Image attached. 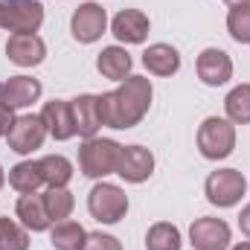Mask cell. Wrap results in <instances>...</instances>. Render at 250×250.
Wrapping results in <instances>:
<instances>
[{
	"label": "cell",
	"instance_id": "cell-1",
	"mask_svg": "<svg viewBox=\"0 0 250 250\" xmlns=\"http://www.w3.org/2000/svg\"><path fill=\"white\" fill-rule=\"evenodd\" d=\"M151 82L146 76H128L125 82H120L117 90H108L99 96V117L102 125L108 128H134L143 123V117L151 108Z\"/></svg>",
	"mask_w": 250,
	"mask_h": 250
},
{
	"label": "cell",
	"instance_id": "cell-2",
	"mask_svg": "<svg viewBox=\"0 0 250 250\" xmlns=\"http://www.w3.org/2000/svg\"><path fill=\"white\" fill-rule=\"evenodd\" d=\"M120 143L108 140V137H87L79 146V169L84 178L90 181H102L108 175H117V163H120Z\"/></svg>",
	"mask_w": 250,
	"mask_h": 250
},
{
	"label": "cell",
	"instance_id": "cell-3",
	"mask_svg": "<svg viewBox=\"0 0 250 250\" xmlns=\"http://www.w3.org/2000/svg\"><path fill=\"white\" fill-rule=\"evenodd\" d=\"M236 148V125L224 117H207L198 125V151L207 160H224Z\"/></svg>",
	"mask_w": 250,
	"mask_h": 250
},
{
	"label": "cell",
	"instance_id": "cell-4",
	"mask_svg": "<svg viewBox=\"0 0 250 250\" xmlns=\"http://www.w3.org/2000/svg\"><path fill=\"white\" fill-rule=\"evenodd\" d=\"M87 209L99 224H117L128 212V195L117 184H96L87 192Z\"/></svg>",
	"mask_w": 250,
	"mask_h": 250
},
{
	"label": "cell",
	"instance_id": "cell-5",
	"mask_svg": "<svg viewBox=\"0 0 250 250\" xmlns=\"http://www.w3.org/2000/svg\"><path fill=\"white\" fill-rule=\"evenodd\" d=\"M204 192H207V201L212 207L227 209V207H236L242 201V195L248 192V178L239 169H218L207 178Z\"/></svg>",
	"mask_w": 250,
	"mask_h": 250
},
{
	"label": "cell",
	"instance_id": "cell-6",
	"mask_svg": "<svg viewBox=\"0 0 250 250\" xmlns=\"http://www.w3.org/2000/svg\"><path fill=\"white\" fill-rule=\"evenodd\" d=\"M41 23H44V6L38 0H23V3L0 0V29L21 35V32H38Z\"/></svg>",
	"mask_w": 250,
	"mask_h": 250
},
{
	"label": "cell",
	"instance_id": "cell-7",
	"mask_svg": "<svg viewBox=\"0 0 250 250\" xmlns=\"http://www.w3.org/2000/svg\"><path fill=\"white\" fill-rule=\"evenodd\" d=\"M44 137H47V125L41 120V114L15 117V123H12L9 134H6L9 148H12L15 154H32L35 148L44 146Z\"/></svg>",
	"mask_w": 250,
	"mask_h": 250
},
{
	"label": "cell",
	"instance_id": "cell-8",
	"mask_svg": "<svg viewBox=\"0 0 250 250\" xmlns=\"http://www.w3.org/2000/svg\"><path fill=\"white\" fill-rule=\"evenodd\" d=\"M105 29H108V12H105L99 3H93V0L82 3V6L73 12V18H70V32H73V38H76L79 44H93V41H99V38L105 35Z\"/></svg>",
	"mask_w": 250,
	"mask_h": 250
},
{
	"label": "cell",
	"instance_id": "cell-9",
	"mask_svg": "<svg viewBox=\"0 0 250 250\" xmlns=\"http://www.w3.org/2000/svg\"><path fill=\"white\" fill-rule=\"evenodd\" d=\"M230 224L221 221V218H195L192 227H189V245L195 250H227L230 248Z\"/></svg>",
	"mask_w": 250,
	"mask_h": 250
},
{
	"label": "cell",
	"instance_id": "cell-10",
	"mask_svg": "<svg viewBox=\"0 0 250 250\" xmlns=\"http://www.w3.org/2000/svg\"><path fill=\"white\" fill-rule=\"evenodd\" d=\"M117 175L125 184H143L154 175V154L143 146H123L120 148V163Z\"/></svg>",
	"mask_w": 250,
	"mask_h": 250
},
{
	"label": "cell",
	"instance_id": "cell-11",
	"mask_svg": "<svg viewBox=\"0 0 250 250\" xmlns=\"http://www.w3.org/2000/svg\"><path fill=\"white\" fill-rule=\"evenodd\" d=\"M6 59L18 67H38L47 59V44L38 32H21L9 35L6 41Z\"/></svg>",
	"mask_w": 250,
	"mask_h": 250
},
{
	"label": "cell",
	"instance_id": "cell-12",
	"mask_svg": "<svg viewBox=\"0 0 250 250\" xmlns=\"http://www.w3.org/2000/svg\"><path fill=\"white\" fill-rule=\"evenodd\" d=\"M195 70H198V79L207 84V87H221L233 79V59L218 50V47H209L198 56L195 62Z\"/></svg>",
	"mask_w": 250,
	"mask_h": 250
},
{
	"label": "cell",
	"instance_id": "cell-13",
	"mask_svg": "<svg viewBox=\"0 0 250 250\" xmlns=\"http://www.w3.org/2000/svg\"><path fill=\"white\" fill-rule=\"evenodd\" d=\"M41 82L32 79V76H9L3 84H0V102L9 105L12 111L18 108H29L32 102L41 99Z\"/></svg>",
	"mask_w": 250,
	"mask_h": 250
},
{
	"label": "cell",
	"instance_id": "cell-14",
	"mask_svg": "<svg viewBox=\"0 0 250 250\" xmlns=\"http://www.w3.org/2000/svg\"><path fill=\"white\" fill-rule=\"evenodd\" d=\"M148 15L140 9H123L111 21V32L120 44H143L148 38Z\"/></svg>",
	"mask_w": 250,
	"mask_h": 250
},
{
	"label": "cell",
	"instance_id": "cell-15",
	"mask_svg": "<svg viewBox=\"0 0 250 250\" xmlns=\"http://www.w3.org/2000/svg\"><path fill=\"white\" fill-rule=\"evenodd\" d=\"M41 120L47 125V134L53 140H73L76 137V123H73V111H70V102L64 99H53L41 108Z\"/></svg>",
	"mask_w": 250,
	"mask_h": 250
},
{
	"label": "cell",
	"instance_id": "cell-16",
	"mask_svg": "<svg viewBox=\"0 0 250 250\" xmlns=\"http://www.w3.org/2000/svg\"><path fill=\"white\" fill-rule=\"evenodd\" d=\"M70 111H73V123H76V134L79 137H96V131L102 128V117H99V96L93 93H82L76 99H70Z\"/></svg>",
	"mask_w": 250,
	"mask_h": 250
},
{
	"label": "cell",
	"instance_id": "cell-17",
	"mask_svg": "<svg viewBox=\"0 0 250 250\" xmlns=\"http://www.w3.org/2000/svg\"><path fill=\"white\" fill-rule=\"evenodd\" d=\"M15 215L21 218V224L32 233H44L53 227L50 215H47V207H44V195L41 192H29V195H21L18 204H15Z\"/></svg>",
	"mask_w": 250,
	"mask_h": 250
},
{
	"label": "cell",
	"instance_id": "cell-18",
	"mask_svg": "<svg viewBox=\"0 0 250 250\" xmlns=\"http://www.w3.org/2000/svg\"><path fill=\"white\" fill-rule=\"evenodd\" d=\"M131 67H134V59L128 56L125 47H117V44L114 47H105L99 53V59H96V70L105 79H111V82H125L131 76Z\"/></svg>",
	"mask_w": 250,
	"mask_h": 250
},
{
	"label": "cell",
	"instance_id": "cell-19",
	"mask_svg": "<svg viewBox=\"0 0 250 250\" xmlns=\"http://www.w3.org/2000/svg\"><path fill=\"white\" fill-rule=\"evenodd\" d=\"M143 64L154 76H175L181 70V53L172 44H151L143 53Z\"/></svg>",
	"mask_w": 250,
	"mask_h": 250
},
{
	"label": "cell",
	"instance_id": "cell-20",
	"mask_svg": "<svg viewBox=\"0 0 250 250\" xmlns=\"http://www.w3.org/2000/svg\"><path fill=\"white\" fill-rule=\"evenodd\" d=\"M9 187L21 195H29V192H38L44 187V169H41V160H21L9 169Z\"/></svg>",
	"mask_w": 250,
	"mask_h": 250
},
{
	"label": "cell",
	"instance_id": "cell-21",
	"mask_svg": "<svg viewBox=\"0 0 250 250\" xmlns=\"http://www.w3.org/2000/svg\"><path fill=\"white\" fill-rule=\"evenodd\" d=\"M50 242L56 250H84L87 242V230L79 224V221H59L53 230H50Z\"/></svg>",
	"mask_w": 250,
	"mask_h": 250
},
{
	"label": "cell",
	"instance_id": "cell-22",
	"mask_svg": "<svg viewBox=\"0 0 250 250\" xmlns=\"http://www.w3.org/2000/svg\"><path fill=\"white\" fill-rule=\"evenodd\" d=\"M184 236L172 221H157L146 233V250H181Z\"/></svg>",
	"mask_w": 250,
	"mask_h": 250
},
{
	"label": "cell",
	"instance_id": "cell-23",
	"mask_svg": "<svg viewBox=\"0 0 250 250\" xmlns=\"http://www.w3.org/2000/svg\"><path fill=\"white\" fill-rule=\"evenodd\" d=\"M41 169H44V184L50 189H67V184L73 181V163L64 154L41 157Z\"/></svg>",
	"mask_w": 250,
	"mask_h": 250
},
{
	"label": "cell",
	"instance_id": "cell-24",
	"mask_svg": "<svg viewBox=\"0 0 250 250\" xmlns=\"http://www.w3.org/2000/svg\"><path fill=\"white\" fill-rule=\"evenodd\" d=\"M224 114L233 125L250 123V84H236L224 99Z\"/></svg>",
	"mask_w": 250,
	"mask_h": 250
},
{
	"label": "cell",
	"instance_id": "cell-25",
	"mask_svg": "<svg viewBox=\"0 0 250 250\" xmlns=\"http://www.w3.org/2000/svg\"><path fill=\"white\" fill-rule=\"evenodd\" d=\"M44 207H47V215H50L53 224L67 221L70 212H73V207H76L73 192H70V189H47V192H44Z\"/></svg>",
	"mask_w": 250,
	"mask_h": 250
},
{
	"label": "cell",
	"instance_id": "cell-26",
	"mask_svg": "<svg viewBox=\"0 0 250 250\" xmlns=\"http://www.w3.org/2000/svg\"><path fill=\"white\" fill-rule=\"evenodd\" d=\"M0 250H29V233L12 218H0Z\"/></svg>",
	"mask_w": 250,
	"mask_h": 250
},
{
	"label": "cell",
	"instance_id": "cell-27",
	"mask_svg": "<svg viewBox=\"0 0 250 250\" xmlns=\"http://www.w3.org/2000/svg\"><path fill=\"white\" fill-rule=\"evenodd\" d=\"M227 32L233 35V41L250 44V3L248 6H230V12H227Z\"/></svg>",
	"mask_w": 250,
	"mask_h": 250
},
{
	"label": "cell",
	"instance_id": "cell-28",
	"mask_svg": "<svg viewBox=\"0 0 250 250\" xmlns=\"http://www.w3.org/2000/svg\"><path fill=\"white\" fill-rule=\"evenodd\" d=\"M84 250H123V242L111 233H87Z\"/></svg>",
	"mask_w": 250,
	"mask_h": 250
},
{
	"label": "cell",
	"instance_id": "cell-29",
	"mask_svg": "<svg viewBox=\"0 0 250 250\" xmlns=\"http://www.w3.org/2000/svg\"><path fill=\"white\" fill-rule=\"evenodd\" d=\"M12 123H15V111H12L9 105H3V102H0V137H6V134H9Z\"/></svg>",
	"mask_w": 250,
	"mask_h": 250
},
{
	"label": "cell",
	"instance_id": "cell-30",
	"mask_svg": "<svg viewBox=\"0 0 250 250\" xmlns=\"http://www.w3.org/2000/svg\"><path fill=\"white\" fill-rule=\"evenodd\" d=\"M239 227H242V233L250 239V204L242 209V215H239Z\"/></svg>",
	"mask_w": 250,
	"mask_h": 250
},
{
	"label": "cell",
	"instance_id": "cell-31",
	"mask_svg": "<svg viewBox=\"0 0 250 250\" xmlns=\"http://www.w3.org/2000/svg\"><path fill=\"white\" fill-rule=\"evenodd\" d=\"M227 3H230V6H248L250 0H227Z\"/></svg>",
	"mask_w": 250,
	"mask_h": 250
},
{
	"label": "cell",
	"instance_id": "cell-32",
	"mask_svg": "<svg viewBox=\"0 0 250 250\" xmlns=\"http://www.w3.org/2000/svg\"><path fill=\"white\" fill-rule=\"evenodd\" d=\"M233 250H250V242H239V245H236Z\"/></svg>",
	"mask_w": 250,
	"mask_h": 250
},
{
	"label": "cell",
	"instance_id": "cell-33",
	"mask_svg": "<svg viewBox=\"0 0 250 250\" xmlns=\"http://www.w3.org/2000/svg\"><path fill=\"white\" fill-rule=\"evenodd\" d=\"M3 184H6V175H3V169H0V189H3Z\"/></svg>",
	"mask_w": 250,
	"mask_h": 250
},
{
	"label": "cell",
	"instance_id": "cell-34",
	"mask_svg": "<svg viewBox=\"0 0 250 250\" xmlns=\"http://www.w3.org/2000/svg\"><path fill=\"white\" fill-rule=\"evenodd\" d=\"M6 3H23V0H6Z\"/></svg>",
	"mask_w": 250,
	"mask_h": 250
}]
</instances>
